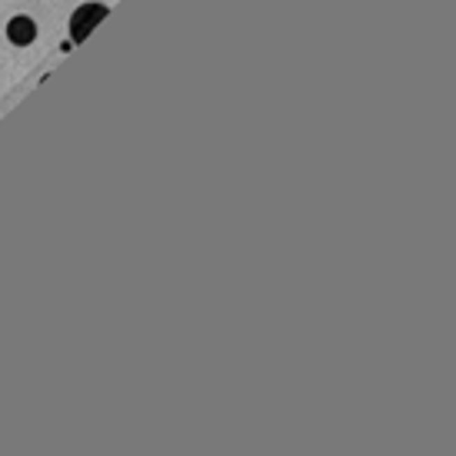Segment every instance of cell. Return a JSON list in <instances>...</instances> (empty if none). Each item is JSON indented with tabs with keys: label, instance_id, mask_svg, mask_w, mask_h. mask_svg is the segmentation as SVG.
<instances>
[{
	"label": "cell",
	"instance_id": "obj_1",
	"mask_svg": "<svg viewBox=\"0 0 456 456\" xmlns=\"http://www.w3.org/2000/svg\"><path fill=\"white\" fill-rule=\"evenodd\" d=\"M104 17H107L104 3H80L74 10V17H70V40H74V44H84Z\"/></svg>",
	"mask_w": 456,
	"mask_h": 456
},
{
	"label": "cell",
	"instance_id": "obj_2",
	"mask_svg": "<svg viewBox=\"0 0 456 456\" xmlns=\"http://www.w3.org/2000/svg\"><path fill=\"white\" fill-rule=\"evenodd\" d=\"M7 40L14 47H31L37 40V24L27 14H17L7 20Z\"/></svg>",
	"mask_w": 456,
	"mask_h": 456
}]
</instances>
